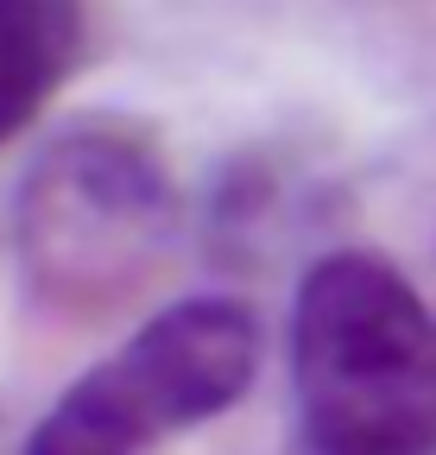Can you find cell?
Here are the masks:
<instances>
[{
	"label": "cell",
	"instance_id": "obj_1",
	"mask_svg": "<svg viewBox=\"0 0 436 455\" xmlns=\"http://www.w3.org/2000/svg\"><path fill=\"white\" fill-rule=\"evenodd\" d=\"M291 455H436V316L373 247L304 266L285 329Z\"/></svg>",
	"mask_w": 436,
	"mask_h": 455
},
{
	"label": "cell",
	"instance_id": "obj_2",
	"mask_svg": "<svg viewBox=\"0 0 436 455\" xmlns=\"http://www.w3.org/2000/svg\"><path fill=\"white\" fill-rule=\"evenodd\" d=\"M184 196L158 146L121 121H76L44 140L13 190L20 278L44 310H115L165 266Z\"/></svg>",
	"mask_w": 436,
	"mask_h": 455
},
{
	"label": "cell",
	"instance_id": "obj_3",
	"mask_svg": "<svg viewBox=\"0 0 436 455\" xmlns=\"http://www.w3.org/2000/svg\"><path fill=\"white\" fill-rule=\"evenodd\" d=\"M259 367L266 329L241 298H171L51 398L20 455H152L228 418L259 386Z\"/></svg>",
	"mask_w": 436,
	"mask_h": 455
},
{
	"label": "cell",
	"instance_id": "obj_4",
	"mask_svg": "<svg viewBox=\"0 0 436 455\" xmlns=\"http://www.w3.org/2000/svg\"><path fill=\"white\" fill-rule=\"evenodd\" d=\"M89 51V0H0V152L58 101Z\"/></svg>",
	"mask_w": 436,
	"mask_h": 455
}]
</instances>
